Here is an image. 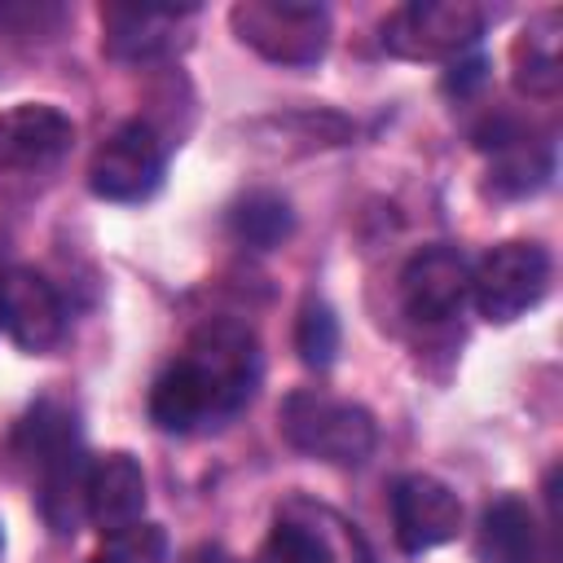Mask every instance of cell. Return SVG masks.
Here are the masks:
<instances>
[{
  "label": "cell",
  "mask_w": 563,
  "mask_h": 563,
  "mask_svg": "<svg viewBox=\"0 0 563 563\" xmlns=\"http://www.w3.org/2000/svg\"><path fill=\"white\" fill-rule=\"evenodd\" d=\"M282 435L290 449L330 462V466H361L378 444V422L365 405L299 387L282 400Z\"/></svg>",
  "instance_id": "obj_1"
},
{
  "label": "cell",
  "mask_w": 563,
  "mask_h": 563,
  "mask_svg": "<svg viewBox=\"0 0 563 563\" xmlns=\"http://www.w3.org/2000/svg\"><path fill=\"white\" fill-rule=\"evenodd\" d=\"M233 35L273 66H317L330 48V9L312 0H238Z\"/></svg>",
  "instance_id": "obj_2"
},
{
  "label": "cell",
  "mask_w": 563,
  "mask_h": 563,
  "mask_svg": "<svg viewBox=\"0 0 563 563\" xmlns=\"http://www.w3.org/2000/svg\"><path fill=\"white\" fill-rule=\"evenodd\" d=\"M488 31L475 0H409L383 18V48L405 62H457Z\"/></svg>",
  "instance_id": "obj_3"
},
{
  "label": "cell",
  "mask_w": 563,
  "mask_h": 563,
  "mask_svg": "<svg viewBox=\"0 0 563 563\" xmlns=\"http://www.w3.org/2000/svg\"><path fill=\"white\" fill-rule=\"evenodd\" d=\"M260 563H374V550L339 510L290 497L264 537Z\"/></svg>",
  "instance_id": "obj_4"
},
{
  "label": "cell",
  "mask_w": 563,
  "mask_h": 563,
  "mask_svg": "<svg viewBox=\"0 0 563 563\" xmlns=\"http://www.w3.org/2000/svg\"><path fill=\"white\" fill-rule=\"evenodd\" d=\"M550 290V255L537 242H501L471 268V303L484 321L510 325Z\"/></svg>",
  "instance_id": "obj_5"
},
{
  "label": "cell",
  "mask_w": 563,
  "mask_h": 563,
  "mask_svg": "<svg viewBox=\"0 0 563 563\" xmlns=\"http://www.w3.org/2000/svg\"><path fill=\"white\" fill-rule=\"evenodd\" d=\"M167 172V145L145 119L119 123L88 163V189L106 202H145L158 194Z\"/></svg>",
  "instance_id": "obj_6"
},
{
  "label": "cell",
  "mask_w": 563,
  "mask_h": 563,
  "mask_svg": "<svg viewBox=\"0 0 563 563\" xmlns=\"http://www.w3.org/2000/svg\"><path fill=\"white\" fill-rule=\"evenodd\" d=\"M471 299V260L457 246H422L400 268V308L418 325L453 321Z\"/></svg>",
  "instance_id": "obj_7"
},
{
  "label": "cell",
  "mask_w": 563,
  "mask_h": 563,
  "mask_svg": "<svg viewBox=\"0 0 563 563\" xmlns=\"http://www.w3.org/2000/svg\"><path fill=\"white\" fill-rule=\"evenodd\" d=\"M198 18L194 4H106L101 9V48L114 62L150 66L172 57L185 44V26Z\"/></svg>",
  "instance_id": "obj_8"
},
{
  "label": "cell",
  "mask_w": 563,
  "mask_h": 563,
  "mask_svg": "<svg viewBox=\"0 0 563 563\" xmlns=\"http://www.w3.org/2000/svg\"><path fill=\"white\" fill-rule=\"evenodd\" d=\"M238 413V400L198 356H176L150 387V418L158 431H194L202 422Z\"/></svg>",
  "instance_id": "obj_9"
},
{
  "label": "cell",
  "mask_w": 563,
  "mask_h": 563,
  "mask_svg": "<svg viewBox=\"0 0 563 563\" xmlns=\"http://www.w3.org/2000/svg\"><path fill=\"white\" fill-rule=\"evenodd\" d=\"M391 528L405 554L435 550L462 528V497L435 475H400L391 484Z\"/></svg>",
  "instance_id": "obj_10"
},
{
  "label": "cell",
  "mask_w": 563,
  "mask_h": 563,
  "mask_svg": "<svg viewBox=\"0 0 563 563\" xmlns=\"http://www.w3.org/2000/svg\"><path fill=\"white\" fill-rule=\"evenodd\" d=\"M4 334L31 356H44L66 339V303L44 273L35 268L4 273Z\"/></svg>",
  "instance_id": "obj_11"
},
{
  "label": "cell",
  "mask_w": 563,
  "mask_h": 563,
  "mask_svg": "<svg viewBox=\"0 0 563 563\" xmlns=\"http://www.w3.org/2000/svg\"><path fill=\"white\" fill-rule=\"evenodd\" d=\"M75 141L70 114L48 101H22L0 110V167L9 172H44Z\"/></svg>",
  "instance_id": "obj_12"
},
{
  "label": "cell",
  "mask_w": 563,
  "mask_h": 563,
  "mask_svg": "<svg viewBox=\"0 0 563 563\" xmlns=\"http://www.w3.org/2000/svg\"><path fill=\"white\" fill-rule=\"evenodd\" d=\"M488 563H559V528H541L523 497H497L479 519Z\"/></svg>",
  "instance_id": "obj_13"
},
{
  "label": "cell",
  "mask_w": 563,
  "mask_h": 563,
  "mask_svg": "<svg viewBox=\"0 0 563 563\" xmlns=\"http://www.w3.org/2000/svg\"><path fill=\"white\" fill-rule=\"evenodd\" d=\"M189 356H198L216 378L220 387L238 400V409L251 400L255 383H260V343L251 334V325L242 321H229V317H216V321H202L194 334H189Z\"/></svg>",
  "instance_id": "obj_14"
},
{
  "label": "cell",
  "mask_w": 563,
  "mask_h": 563,
  "mask_svg": "<svg viewBox=\"0 0 563 563\" xmlns=\"http://www.w3.org/2000/svg\"><path fill=\"white\" fill-rule=\"evenodd\" d=\"M84 510L88 519L110 532L145 510V471L132 453H101L88 462V488H84Z\"/></svg>",
  "instance_id": "obj_15"
},
{
  "label": "cell",
  "mask_w": 563,
  "mask_h": 563,
  "mask_svg": "<svg viewBox=\"0 0 563 563\" xmlns=\"http://www.w3.org/2000/svg\"><path fill=\"white\" fill-rule=\"evenodd\" d=\"M475 145L479 150H497V163H493V189L506 194V198H523V194H537L550 172H554V154L545 141H528L510 119H497L488 123L484 132H475Z\"/></svg>",
  "instance_id": "obj_16"
},
{
  "label": "cell",
  "mask_w": 563,
  "mask_h": 563,
  "mask_svg": "<svg viewBox=\"0 0 563 563\" xmlns=\"http://www.w3.org/2000/svg\"><path fill=\"white\" fill-rule=\"evenodd\" d=\"M84 449L79 444V422L75 409H66L62 400H35L26 409V418L13 427V457L35 475L48 462H57L62 453Z\"/></svg>",
  "instance_id": "obj_17"
},
{
  "label": "cell",
  "mask_w": 563,
  "mask_h": 563,
  "mask_svg": "<svg viewBox=\"0 0 563 563\" xmlns=\"http://www.w3.org/2000/svg\"><path fill=\"white\" fill-rule=\"evenodd\" d=\"M88 453L84 449H70L62 453L57 462H48L44 471H35V501H40V515L44 523L57 532V537H70L88 510H84V488H88Z\"/></svg>",
  "instance_id": "obj_18"
},
{
  "label": "cell",
  "mask_w": 563,
  "mask_h": 563,
  "mask_svg": "<svg viewBox=\"0 0 563 563\" xmlns=\"http://www.w3.org/2000/svg\"><path fill=\"white\" fill-rule=\"evenodd\" d=\"M559 9H541L515 40V88L528 97H554L563 84V57H559Z\"/></svg>",
  "instance_id": "obj_19"
},
{
  "label": "cell",
  "mask_w": 563,
  "mask_h": 563,
  "mask_svg": "<svg viewBox=\"0 0 563 563\" xmlns=\"http://www.w3.org/2000/svg\"><path fill=\"white\" fill-rule=\"evenodd\" d=\"M229 229L238 242L255 246V251H273L295 233V211L282 194L273 189H251L246 198H238L229 207Z\"/></svg>",
  "instance_id": "obj_20"
},
{
  "label": "cell",
  "mask_w": 563,
  "mask_h": 563,
  "mask_svg": "<svg viewBox=\"0 0 563 563\" xmlns=\"http://www.w3.org/2000/svg\"><path fill=\"white\" fill-rule=\"evenodd\" d=\"M295 352L303 365L325 369L339 352V317L325 299H303L299 317H295Z\"/></svg>",
  "instance_id": "obj_21"
},
{
  "label": "cell",
  "mask_w": 563,
  "mask_h": 563,
  "mask_svg": "<svg viewBox=\"0 0 563 563\" xmlns=\"http://www.w3.org/2000/svg\"><path fill=\"white\" fill-rule=\"evenodd\" d=\"M106 563H167V532L154 519H132L123 528L101 532Z\"/></svg>",
  "instance_id": "obj_22"
},
{
  "label": "cell",
  "mask_w": 563,
  "mask_h": 563,
  "mask_svg": "<svg viewBox=\"0 0 563 563\" xmlns=\"http://www.w3.org/2000/svg\"><path fill=\"white\" fill-rule=\"evenodd\" d=\"M57 26H62L57 4H0V35L35 40V35H53Z\"/></svg>",
  "instance_id": "obj_23"
},
{
  "label": "cell",
  "mask_w": 563,
  "mask_h": 563,
  "mask_svg": "<svg viewBox=\"0 0 563 563\" xmlns=\"http://www.w3.org/2000/svg\"><path fill=\"white\" fill-rule=\"evenodd\" d=\"M484 75H488V62L484 57H457V62H449V70H444V92L449 97H466V92H475L479 84H484Z\"/></svg>",
  "instance_id": "obj_24"
},
{
  "label": "cell",
  "mask_w": 563,
  "mask_h": 563,
  "mask_svg": "<svg viewBox=\"0 0 563 563\" xmlns=\"http://www.w3.org/2000/svg\"><path fill=\"white\" fill-rule=\"evenodd\" d=\"M189 563H242V559H233V554L220 550V545H198V550L189 554Z\"/></svg>",
  "instance_id": "obj_25"
},
{
  "label": "cell",
  "mask_w": 563,
  "mask_h": 563,
  "mask_svg": "<svg viewBox=\"0 0 563 563\" xmlns=\"http://www.w3.org/2000/svg\"><path fill=\"white\" fill-rule=\"evenodd\" d=\"M0 330H4V273H0Z\"/></svg>",
  "instance_id": "obj_26"
},
{
  "label": "cell",
  "mask_w": 563,
  "mask_h": 563,
  "mask_svg": "<svg viewBox=\"0 0 563 563\" xmlns=\"http://www.w3.org/2000/svg\"><path fill=\"white\" fill-rule=\"evenodd\" d=\"M88 563H106V559H101V554H97V559H88Z\"/></svg>",
  "instance_id": "obj_27"
},
{
  "label": "cell",
  "mask_w": 563,
  "mask_h": 563,
  "mask_svg": "<svg viewBox=\"0 0 563 563\" xmlns=\"http://www.w3.org/2000/svg\"><path fill=\"white\" fill-rule=\"evenodd\" d=\"M0 550H4V532H0Z\"/></svg>",
  "instance_id": "obj_28"
}]
</instances>
